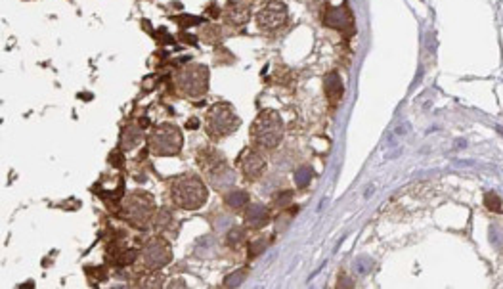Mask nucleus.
Instances as JSON below:
<instances>
[{"label":"nucleus","instance_id":"obj_21","mask_svg":"<svg viewBox=\"0 0 503 289\" xmlns=\"http://www.w3.org/2000/svg\"><path fill=\"white\" fill-rule=\"evenodd\" d=\"M178 21H180L182 25H190V23H199V20H197V18H178Z\"/></svg>","mask_w":503,"mask_h":289},{"label":"nucleus","instance_id":"obj_7","mask_svg":"<svg viewBox=\"0 0 503 289\" xmlns=\"http://www.w3.org/2000/svg\"><path fill=\"white\" fill-rule=\"evenodd\" d=\"M180 88L190 96H201L209 86V69L203 65H191L180 75Z\"/></svg>","mask_w":503,"mask_h":289},{"label":"nucleus","instance_id":"obj_1","mask_svg":"<svg viewBox=\"0 0 503 289\" xmlns=\"http://www.w3.org/2000/svg\"><path fill=\"white\" fill-rule=\"evenodd\" d=\"M207 196H209V192H207L205 184L193 175H184L176 178L171 188V197L174 205L186 209V211L199 209L207 201Z\"/></svg>","mask_w":503,"mask_h":289},{"label":"nucleus","instance_id":"obj_3","mask_svg":"<svg viewBox=\"0 0 503 289\" xmlns=\"http://www.w3.org/2000/svg\"><path fill=\"white\" fill-rule=\"evenodd\" d=\"M239 126V117L228 103H214L207 113V132L214 138L231 134Z\"/></svg>","mask_w":503,"mask_h":289},{"label":"nucleus","instance_id":"obj_20","mask_svg":"<svg viewBox=\"0 0 503 289\" xmlns=\"http://www.w3.org/2000/svg\"><path fill=\"white\" fill-rule=\"evenodd\" d=\"M264 247H266V243H264V241H257V243H255V247L251 245V251H249V253H251V257H257L261 251H264Z\"/></svg>","mask_w":503,"mask_h":289},{"label":"nucleus","instance_id":"obj_18","mask_svg":"<svg viewBox=\"0 0 503 289\" xmlns=\"http://www.w3.org/2000/svg\"><path fill=\"white\" fill-rule=\"evenodd\" d=\"M291 197H293L291 192H285V194H280V196L276 197V199H278V205L287 207V205H289V203H291Z\"/></svg>","mask_w":503,"mask_h":289},{"label":"nucleus","instance_id":"obj_4","mask_svg":"<svg viewBox=\"0 0 503 289\" xmlns=\"http://www.w3.org/2000/svg\"><path fill=\"white\" fill-rule=\"evenodd\" d=\"M182 148V132L174 124H159L150 136V150L155 155H176Z\"/></svg>","mask_w":503,"mask_h":289},{"label":"nucleus","instance_id":"obj_16","mask_svg":"<svg viewBox=\"0 0 503 289\" xmlns=\"http://www.w3.org/2000/svg\"><path fill=\"white\" fill-rule=\"evenodd\" d=\"M295 178H297V184L301 188H304L308 182H310V178H312V171H310L308 167H302V169L297 171V176H295Z\"/></svg>","mask_w":503,"mask_h":289},{"label":"nucleus","instance_id":"obj_22","mask_svg":"<svg viewBox=\"0 0 503 289\" xmlns=\"http://www.w3.org/2000/svg\"><path fill=\"white\" fill-rule=\"evenodd\" d=\"M188 128H197V119H190L188 121Z\"/></svg>","mask_w":503,"mask_h":289},{"label":"nucleus","instance_id":"obj_9","mask_svg":"<svg viewBox=\"0 0 503 289\" xmlns=\"http://www.w3.org/2000/svg\"><path fill=\"white\" fill-rule=\"evenodd\" d=\"M237 165H239L243 176H245L247 180H255V178H259V176L262 175V171H264V159H262V155H259L255 150H245V152L239 155V159H237Z\"/></svg>","mask_w":503,"mask_h":289},{"label":"nucleus","instance_id":"obj_13","mask_svg":"<svg viewBox=\"0 0 503 289\" xmlns=\"http://www.w3.org/2000/svg\"><path fill=\"white\" fill-rule=\"evenodd\" d=\"M325 90H327V98H329L331 102H339V100H341L344 88H342L341 77H339L337 73H329V75L325 77Z\"/></svg>","mask_w":503,"mask_h":289},{"label":"nucleus","instance_id":"obj_19","mask_svg":"<svg viewBox=\"0 0 503 289\" xmlns=\"http://www.w3.org/2000/svg\"><path fill=\"white\" fill-rule=\"evenodd\" d=\"M169 220H171L169 211H161V213H159V217H157V220H155V224H157V226H165Z\"/></svg>","mask_w":503,"mask_h":289},{"label":"nucleus","instance_id":"obj_11","mask_svg":"<svg viewBox=\"0 0 503 289\" xmlns=\"http://www.w3.org/2000/svg\"><path fill=\"white\" fill-rule=\"evenodd\" d=\"M350 12L346 10V8H331V10L327 12V18H325V25H329L333 29H341L344 31L348 25H350Z\"/></svg>","mask_w":503,"mask_h":289},{"label":"nucleus","instance_id":"obj_8","mask_svg":"<svg viewBox=\"0 0 503 289\" xmlns=\"http://www.w3.org/2000/svg\"><path fill=\"white\" fill-rule=\"evenodd\" d=\"M287 21V8L283 2H272L266 8H262L257 16V23L264 31H276Z\"/></svg>","mask_w":503,"mask_h":289},{"label":"nucleus","instance_id":"obj_10","mask_svg":"<svg viewBox=\"0 0 503 289\" xmlns=\"http://www.w3.org/2000/svg\"><path fill=\"white\" fill-rule=\"evenodd\" d=\"M224 16H226V21L231 25H243L249 21V16H251L249 4L245 0H231L224 10Z\"/></svg>","mask_w":503,"mask_h":289},{"label":"nucleus","instance_id":"obj_12","mask_svg":"<svg viewBox=\"0 0 503 289\" xmlns=\"http://www.w3.org/2000/svg\"><path fill=\"white\" fill-rule=\"evenodd\" d=\"M247 224L253 228H262L266 222H268V209L261 203H255L253 207H249V211H247Z\"/></svg>","mask_w":503,"mask_h":289},{"label":"nucleus","instance_id":"obj_15","mask_svg":"<svg viewBox=\"0 0 503 289\" xmlns=\"http://www.w3.org/2000/svg\"><path fill=\"white\" fill-rule=\"evenodd\" d=\"M484 203H486V207H488L490 211H493V213H499V211H501V199H499L497 194H493V192L486 194Z\"/></svg>","mask_w":503,"mask_h":289},{"label":"nucleus","instance_id":"obj_23","mask_svg":"<svg viewBox=\"0 0 503 289\" xmlns=\"http://www.w3.org/2000/svg\"><path fill=\"white\" fill-rule=\"evenodd\" d=\"M182 39L186 42H195V39H193V37H188V35H182Z\"/></svg>","mask_w":503,"mask_h":289},{"label":"nucleus","instance_id":"obj_6","mask_svg":"<svg viewBox=\"0 0 503 289\" xmlns=\"http://www.w3.org/2000/svg\"><path fill=\"white\" fill-rule=\"evenodd\" d=\"M172 258V249L167 243V239L153 238L144 247V264L150 270H159L167 266Z\"/></svg>","mask_w":503,"mask_h":289},{"label":"nucleus","instance_id":"obj_2","mask_svg":"<svg viewBox=\"0 0 503 289\" xmlns=\"http://www.w3.org/2000/svg\"><path fill=\"white\" fill-rule=\"evenodd\" d=\"M282 134H283L282 119L272 109L262 111L251 126V136L253 140H255V144L261 146V148H266V150H272V148H276V146L280 144Z\"/></svg>","mask_w":503,"mask_h":289},{"label":"nucleus","instance_id":"obj_5","mask_svg":"<svg viewBox=\"0 0 503 289\" xmlns=\"http://www.w3.org/2000/svg\"><path fill=\"white\" fill-rule=\"evenodd\" d=\"M155 211V203L150 194L132 192L122 203V213L134 222H148Z\"/></svg>","mask_w":503,"mask_h":289},{"label":"nucleus","instance_id":"obj_17","mask_svg":"<svg viewBox=\"0 0 503 289\" xmlns=\"http://www.w3.org/2000/svg\"><path fill=\"white\" fill-rule=\"evenodd\" d=\"M243 239H245V232H243L241 228H233L230 232V236H228V241H230V243H235V241L239 243Z\"/></svg>","mask_w":503,"mask_h":289},{"label":"nucleus","instance_id":"obj_14","mask_svg":"<svg viewBox=\"0 0 503 289\" xmlns=\"http://www.w3.org/2000/svg\"><path fill=\"white\" fill-rule=\"evenodd\" d=\"M247 199H249V196L245 194V192H231V194H228L226 196V205H230L231 209H241L245 203H247Z\"/></svg>","mask_w":503,"mask_h":289}]
</instances>
